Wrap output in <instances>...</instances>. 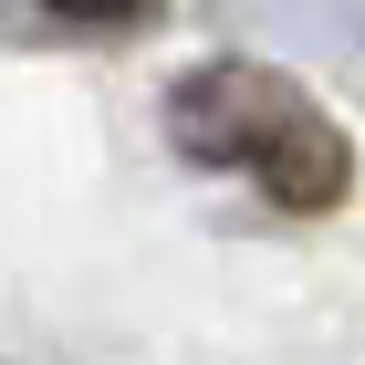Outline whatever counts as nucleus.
I'll return each mask as SVG.
<instances>
[{
    "instance_id": "f03ea898",
    "label": "nucleus",
    "mask_w": 365,
    "mask_h": 365,
    "mask_svg": "<svg viewBox=\"0 0 365 365\" xmlns=\"http://www.w3.org/2000/svg\"><path fill=\"white\" fill-rule=\"evenodd\" d=\"M53 21H94V31H125V21H146L157 0H42Z\"/></svg>"
},
{
    "instance_id": "f257e3e1",
    "label": "nucleus",
    "mask_w": 365,
    "mask_h": 365,
    "mask_svg": "<svg viewBox=\"0 0 365 365\" xmlns=\"http://www.w3.org/2000/svg\"><path fill=\"white\" fill-rule=\"evenodd\" d=\"M168 136L198 168L251 178V188L272 198V209H292V220H324V209L355 198V146H344V125L313 105L292 73H272V63L220 53V63H198V73H178L168 84Z\"/></svg>"
}]
</instances>
